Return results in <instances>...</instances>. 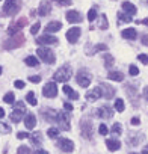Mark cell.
Returning a JSON list of instances; mask_svg holds the SVG:
<instances>
[{"instance_id": "obj_37", "label": "cell", "mask_w": 148, "mask_h": 154, "mask_svg": "<svg viewBox=\"0 0 148 154\" xmlns=\"http://www.w3.org/2000/svg\"><path fill=\"white\" fill-rule=\"evenodd\" d=\"M98 133H100L101 136H106V134L109 133V130H107V127H106L104 124H100V127H98Z\"/></svg>"}, {"instance_id": "obj_36", "label": "cell", "mask_w": 148, "mask_h": 154, "mask_svg": "<svg viewBox=\"0 0 148 154\" xmlns=\"http://www.w3.org/2000/svg\"><path fill=\"white\" fill-rule=\"evenodd\" d=\"M39 29H41V24H39V23H35V24L30 27V33H32V35H36V33L39 32Z\"/></svg>"}, {"instance_id": "obj_14", "label": "cell", "mask_w": 148, "mask_h": 154, "mask_svg": "<svg viewBox=\"0 0 148 154\" xmlns=\"http://www.w3.org/2000/svg\"><path fill=\"white\" fill-rule=\"evenodd\" d=\"M112 115H113V109H110L109 106H103L97 109V116L100 118H112Z\"/></svg>"}, {"instance_id": "obj_22", "label": "cell", "mask_w": 148, "mask_h": 154, "mask_svg": "<svg viewBox=\"0 0 148 154\" xmlns=\"http://www.w3.org/2000/svg\"><path fill=\"white\" fill-rule=\"evenodd\" d=\"M107 77H109V80H113V82H122L124 80V74L119 72V71H110Z\"/></svg>"}, {"instance_id": "obj_32", "label": "cell", "mask_w": 148, "mask_h": 154, "mask_svg": "<svg viewBox=\"0 0 148 154\" xmlns=\"http://www.w3.org/2000/svg\"><path fill=\"white\" fill-rule=\"evenodd\" d=\"M103 60H104V65H106L107 68H110L112 63H113V57H112L110 54H106V56L103 57Z\"/></svg>"}, {"instance_id": "obj_52", "label": "cell", "mask_w": 148, "mask_h": 154, "mask_svg": "<svg viewBox=\"0 0 148 154\" xmlns=\"http://www.w3.org/2000/svg\"><path fill=\"white\" fill-rule=\"evenodd\" d=\"M143 97H145V100H148V86L143 89Z\"/></svg>"}, {"instance_id": "obj_6", "label": "cell", "mask_w": 148, "mask_h": 154, "mask_svg": "<svg viewBox=\"0 0 148 154\" xmlns=\"http://www.w3.org/2000/svg\"><path fill=\"white\" fill-rule=\"evenodd\" d=\"M42 95L47 97V98H54L57 95V86H56V83L54 82L45 83L44 88H42Z\"/></svg>"}, {"instance_id": "obj_8", "label": "cell", "mask_w": 148, "mask_h": 154, "mask_svg": "<svg viewBox=\"0 0 148 154\" xmlns=\"http://www.w3.org/2000/svg\"><path fill=\"white\" fill-rule=\"evenodd\" d=\"M57 146H59V149H62L63 152H71V151L74 149L72 140H69V139H66V137H60V139L57 140Z\"/></svg>"}, {"instance_id": "obj_25", "label": "cell", "mask_w": 148, "mask_h": 154, "mask_svg": "<svg viewBox=\"0 0 148 154\" xmlns=\"http://www.w3.org/2000/svg\"><path fill=\"white\" fill-rule=\"evenodd\" d=\"M24 62H26V65H29V66H38V63H39V60H38L35 56H27V57L24 59Z\"/></svg>"}, {"instance_id": "obj_13", "label": "cell", "mask_w": 148, "mask_h": 154, "mask_svg": "<svg viewBox=\"0 0 148 154\" xmlns=\"http://www.w3.org/2000/svg\"><path fill=\"white\" fill-rule=\"evenodd\" d=\"M50 11H51L50 2H48V0H42L41 5H39V9H38V14H39L41 17H45V15L50 14Z\"/></svg>"}, {"instance_id": "obj_33", "label": "cell", "mask_w": 148, "mask_h": 154, "mask_svg": "<svg viewBox=\"0 0 148 154\" xmlns=\"http://www.w3.org/2000/svg\"><path fill=\"white\" fill-rule=\"evenodd\" d=\"M95 18H97V11L95 9H89L88 11V20L89 21H94Z\"/></svg>"}, {"instance_id": "obj_49", "label": "cell", "mask_w": 148, "mask_h": 154, "mask_svg": "<svg viewBox=\"0 0 148 154\" xmlns=\"http://www.w3.org/2000/svg\"><path fill=\"white\" fill-rule=\"evenodd\" d=\"M139 122H140V121H139V118H136V116H134V118H131V124H133V125H137Z\"/></svg>"}, {"instance_id": "obj_31", "label": "cell", "mask_w": 148, "mask_h": 154, "mask_svg": "<svg viewBox=\"0 0 148 154\" xmlns=\"http://www.w3.org/2000/svg\"><path fill=\"white\" fill-rule=\"evenodd\" d=\"M115 109H116L118 112H122V110H124V100L116 98V100H115Z\"/></svg>"}, {"instance_id": "obj_50", "label": "cell", "mask_w": 148, "mask_h": 154, "mask_svg": "<svg viewBox=\"0 0 148 154\" xmlns=\"http://www.w3.org/2000/svg\"><path fill=\"white\" fill-rule=\"evenodd\" d=\"M137 24H145V26H148V18H145V20H137Z\"/></svg>"}, {"instance_id": "obj_55", "label": "cell", "mask_w": 148, "mask_h": 154, "mask_svg": "<svg viewBox=\"0 0 148 154\" xmlns=\"http://www.w3.org/2000/svg\"><path fill=\"white\" fill-rule=\"evenodd\" d=\"M0 74H2V66H0Z\"/></svg>"}, {"instance_id": "obj_9", "label": "cell", "mask_w": 148, "mask_h": 154, "mask_svg": "<svg viewBox=\"0 0 148 154\" xmlns=\"http://www.w3.org/2000/svg\"><path fill=\"white\" fill-rule=\"evenodd\" d=\"M79 38H80V29H79V27H71V29L66 32V39H68V42H71V44H76V42L79 41Z\"/></svg>"}, {"instance_id": "obj_46", "label": "cell", "mask_w": 148, "mask_h": 154, "mask_svg": "<svg viewBox=\"0 0 148 154\" xmlns=\"http://www.w3.org/2000/svg\"><path fill=\"white\" fill-rule=\"evenodd\" d=\"M17 137H18V139H26V137H29V133L20 131V133H17Z\"/></svg>"}, {"instance_id": "obj_15", "label": "cell", "mask_w": 148, "mask_h": 154, "mask_svg": "<svg viewBox=\"0 0 148 154\" xmlns=\"http://www.w3.org/2000/svg\"><path fill=\"white\" fill-rule=\"evenodd\" d=\"M38 44H45V45H51V44H57V38L56 36H50V35H42L38 39Z\"/></svg>"}, {"instance_id": "obj_34", "label": "cell", "mask_w": 148, "mask_h": 154, "mask_svg": "<svg viewBox=\"0 0 148 154\" xmlns=\"http://www.w3.org/2000/svg\"><path fill=\"white\" fill-rule=\"evenodd\" d=\"M112 133L121 134V124H119V122H115V124L112 125Z\"/></svg>"}, {"instance_id": "obj_44", "label": "cell", "mask_w": 148, "mask_h": 154, "mask_svg": "<svg viewBox=\"0 0 148 154\" xmlns=\"http://www.w3.org/2000/svg\"><path fill=\"white\" fill-rule=\"evenodd\" d=\"M139 60H140L143 65H146V63H148V56H146V54H139Z\"/></svg>"}, {"instance_id": "obj_56", "label": "cell", "mask_w": 148, "mask_h": 154, "mask_svg": "<svg viewBox=\"0 0 148 154\" xmlns=\"http://www.w3.org/2000/svg\"><path fill=\"white\" fill-rule=\"evenodd\" d=\"M130 154H136V152H130Z\"/></svg>"}, {"instance_id": "obj_5", "label": "cell", "mask_w": 148, "mask_h": 154, "mask_svg": "<svg viewBox=\"0 0 148 154\" xmlns=\"http://www.w3.org/2000/svg\"><path fill=\"white\" fill-rule=\"evenodd\" d=\"M36 54H38V57L41 59V60H44L45 63H54V53L50 50V48H44V47H41V48H36Z\"/></svg>"}, {"instance_id": "obj_54", "label": "cell", "mask_w": 148, "mask_h": 154, "mask_svg": "<svg viewBox=\"0 0 148 154\" xmlns=\"http://www.w3.org/2000/svg\"><path fill=\"white\" fill-rule=\"evenodd\" d=\"M142 154H148V146H143V149H142Z\"/></svg>"}, {"instance_id": "obj_2", "label": "cell", "mask_w": 148, "mask_h": 154, "mask_svg": "<svg viewBox=\"0 0 148 154\" xmlns=\"http://www.w3.org/2000/svg\"><path fill=\"white\" fill-rule=\"evenodd\" d=\"M21 9V0H6L3 5V14L5 15H14Z\"/></svg>"}, {"instance_id": "obj_51", "label": "cell", "mask_w": 148, "mask_h": 154, "mask_svg": "<svg viewBox=\"0 0 148 154\" xmlns=\"http://www.w3.org/2000/svg\"><path fill=\"white\" fill-rule=\"evenodd\" d=\"M33 154H48V152H47L45 149H38V151H35Z\"/></svg>"}, {"instance_id": "obj_7", "label": "cell", "mask_w": 148, "mask_h": 154, "mask_svg": "<svg viewBox=\"0 0 148 154\" xmlns=\"http://www.w3.org/2000/svg\"><path fill=\"white\" fill-rule=\"evenodd\" d=\"M56 121H57V124H59V127L62 130H69V118H68V115L65 112L56 113Z\"/></svg>"}, {"instance_id": "obj_3", "label": "cell", "mask_w": 148, "mask_h": 154, "mask_svg": "<svg viewBox=\"0 0 148 154\" xmlns=\"http://www.w3.org/2000/svg\"><path fill=\"white\" fill-rule=\"evenodd\" d=\"M76 80H77V83H79L80 86L88 88V86L91 85V80H92V74H91L88 69L82 68V69H79V72H77V75H76Z\"/></svg>"}, {"instance_id": "obj_47", "label": "cell", "mask_w": 148, "mask_h": 154, "mask_svg": "<svg viewBox=\"0 0 148 154\" xmlns=\"http://www.w3.org/2000/svg\"><path fill=\"white\" fill-rule=\"evenodd\" d=\"M63 109H65L66 112H71V110H72V106H71L69 103H65V104H63Z\"/></svg>"}, {"instance_id": "obj_53", "label": "cell", "mask_w": 148, "mask_h": 154, "mask_svg": "<svg viewBox=\"0 0 148 154\" xmlns=\"http://www.w3.org/2000/svg\"><path fill=\"white\" fill-rule=\"evenodd\" d=\"M3 116H5V110H3L2 107H0V119H2Z\"/></svg>"}, {"instance_id": "obj_24", "label": "cell", "mask_w": 148, "mask_h": 154, "mask_svg": "<svg viewBox=\"0 0 148 154\" xmlns=\"http://www.w3.org/2000/svg\"><path fill=\"white\" fill-rule=\"evenodd\" d=\"M21 42H23V35H15V39L6 42V47H8V48H14V47L20 45Z\"/></svg>"}, {"instance_id": "obj_12", "label": "cell", "mask_w": 148, "mask_h": 154, "mask_svg": "<svg viewBox=\"0 0 148 154\" xmlns=\"http://www.w3.org/2000/svg\"><path fill=\"white\" fill-rule=\"evenodd\" d=\"M80 127H82V134H83L85 137L89 139L91 134H92V122L88 121V119H83L82 124H80Z\"/></svg>"}, {"instance_id": "obj_20", "label": "cell", "mask_w": 148, "mask_h": 154, "mask_svg": "<svg viewBox=\"0 0 148 154\" xmlns=\"http://www.w3.org/2000/svg\"><path fill=\"white\" fill-rule=\"evenodd\" d=\"M122 38H125V39H130V41H133V39H136V36H137V32H136V29H124L122 30Z\"/></svg>"}, {"instance_id": "obj_43", "label": "cell", "mask_w": 148, "mask_h": 154, "mask_svg": "<svg viewBox=\"0 0 148 154\" xmlns=\"http://www.w3.org/2000/svg\"><path fill=\"white\" fill-rule=\"evenodd\" d=\"M14 85H15L17 89H23V88H24V82H23V80H15Z\"/></svg>"}, {"instance_id": "obj_35", "label": "cell", "mask_w": 148, "mask_h": 154, "mask_svg": "<svg viewBox=\"0 0 148 154\" xmlns=\"http://www.w3.org/2000/svg\"><path fill=\"white\" fill-rule=\"evenodd\" d=\"M17 154H30V149H29V146H26V145H21V146L18 148Z\"/></svg>"}, {"instance_id": "obj_27", "label": "cell", "mask_w": 148, "mask_h": 154, "mask_svg": "<svg viewBox=\"0 0 148 154\" xmlns=\"http://www.w3.org/2000/svg\"><path fill=\"white\" fill-rule=\"evenodd\" d=\"M29 137L32 139V142H33L35 145H39V143H41V133H39V131H35V133L29 134Z\"/></svg>"}, {"instance_id": "obj_28", "label": "cell", "mask_w": 148, "mask_h": 154, "mask_svg": "<svg viewBox=\"0 0 148 154\" xmlns=\"http://www.w3.org/2000/svg\"><path fill=\"white\" fill-rule=\"evenodd\" d=\"M118 18H119V23H130L131 21V15H128L125 12H119Z\"/></svg>"}, {"instance_id": "obj_1", "label": "cell", "mask_w": 148, "mask_h": 154, "mask_svg": "<svg viewBox=\"0 0 148 154\" xmlns=\"http://www.w3.org/2000/svg\"><path fill=\"white\" fill-rule=\"evenodd\" d=\"M71 66L69 65H62L56 72H54V75H53V79H54V82H60V83H65V82H68L69 79H71Z\"/></svg>"}, {"instance_id": "obj_4", "label": "cell", "mask_w": 148, "mask_h": 154, "mask_svg": "<svg viewBox=\"0 0 148 154\" xmlns=\"http://www.w3.org/2000/svg\"><path fill=\"white\" fill-rule=\"evenodd\" d=\"M23 115H26V107H24V103L23 101H18V103H15L14 110H12V113H11L9 118H11L12 122H20L21 118H23Z\"/></svg>"}, {"instance_id": "obj_48", "label": "cell", "mask_w": 148, "mask_h": 154, "mask_svg": "<svg viewBox=\"0 0 148 154\" xmlns=\"http://www.w3.org/2000/svg\"><path fill=\"white\" fill-rule=\"evenodd\" d=\"M140 41H142L143 45H148V35H143V36L140 38Z\"/></svg>"}, {"instance_id": "obj_39", "label": "cell", "mask_w": 148, "mask_h": 154, "mask_svg": "<svg viewBox=\"0 0 148 154\" xmlns=\"http://www.w3.org/2000/svg\"><path fill=\"white\" fill-rule=\"evenodd\" d=\"M100 27H101V29H107V27H109V24H107V17H106V15L101 17V24H100Z\"/></svg>"}, {"instance_id": "obj_18", "label": "cell", "mask_w": 148, "mask_h": 154, "mask_svg": "<svg viewBox=\"0 0 148 154\" xmlns=\"http://www.w3.org/2000/svg\"><path fill=\"white\" fill-rule=\"evenodd\" d=\"M122 11L125 12V14H128V15H134L136 12H137V9H136V6L133 5V3H130V2H122Z\"/></svg>"}, {"instance_id": "obj_19", "label": "cell", "mask_w": 148, "mask_h": 154, "mask_svg": "<svg viewBox=\"0 0 148 154\" xmlns=\"http://www.w3.org/2000/svg\"><path fill=\"white\" fill-rule=\"evenodd\" d=\"M62 29V24L59 23V21H50L47 26H45V32L47 33H54V32H57V30H60Z\"/></svg>"}, {"instance_id": "obj_17", "label": "cell", "mask_w": 148, "mask_h": 154, "mask_svg": "<svg viewBox=\"0 0 148 154\" xmlns=\"http://www.w3.org/2000/svg\"><path fill=\"white\" fill-rule=\"evenodd\" d=\"M24 125H26V128H29V130L35 128V125H36V118H35L33 113H26V116H24Z\"/></svg>"}, {"instance_id": "obj_29", "label": "cell", "mask_w": 148, "mask_h": 154, "mask_svg": "<svg viewBox=\"0 0 148 154\" xmlns=\"http://www.w3.org/2000/svg\"><path fill=\"white\" fill-rule=\"evenodd\" d=\"M47 136L48 137H57L59 136V128H56V127H50L48 130H47Z\"/></svg>"}, {"instance_id": "obj_11", "label": "cell", "mask_w": 148, "mask_h": 154, "mask_svg": "<svg viewBox=\"0 0 148 154\" xmlns=\"http://www.w3.org/2000/svg\"><path fill=\"white\" fill-rule=\"evenodd\" d=\"M100 89H101V97H104V98H112L115 95V89L107 83H101Z\"/></svg>"}, {"instance_id": "obj_21", "label": "cell", "mask_w": 148, "mask_h": 154, "mask_svg": "<svg viewBox=\"0 0 148 154\" xmlns=\"http://www.w3.org/2000/svg\"><path fill=\"white\" fill-rule=\"evenodd\" d=\"M62 91H63V92L66 94V97H68V98H71V100H77V98H79L77 92H76V91H72V88H71V86H68V85H63Z\"/></svg>"}, {"instance_id": "obj_40", "label": "cell", "mask_w": 148, "mask_h": 154, "mask_svg": "<svg viewBox=\"0 0 148 154\" xmlns=\"http://www.w3.org/2000/svg\"><path fill=\"white\" fill-rule=\"evenodd\" d=\"M56 3H59L60 6H69L71 5V0H54Z\"/></svg>"}, {"instance_id": "obj_45", "label": "cell", "mask_w": 148, "mask_h": 154, "mask_svg": "<svg viewBox=\"0 0 148 154\" xmlns=\"http://www.w3.org/2000/svg\"><path fill=\"white\" fill-rule=\"evenodd\" d=\"M0 130L5 131V133H9V131H11V127L6 125V124H0Z\"/></svg>"}, {"instance_id": "obj_38", "label": "cell", "mask_w": 148, "mask_h": 154, "mask_svg": "<svg viewBox=\"0 0 148 154\" xmlns=\"http://www.w3.org/2000/svg\"><path fill=\"white\" fill-rule=\"evenodd\" d=\"M104 50H107V45H106V44H97V45H95V50H94V53L104 51Z\"/></svg>"}, {"instance_id": "obj_41", "label": "cell", "mask_w": 148, "mask_h": 154, "mask_svg": "<svg viewBox=\"0 0 148 154\" xmlns=\"http://www.w3.org/2000/svg\"><path fill=\"white\" fill-rule=\"evenodd\" d=\"M29 80H30L32 83H39V82H41V77H39V75H30Z\"/></svg>"}, {"instance_id": "obj_23", "label": "cell", "mask_w": 148, "mask_h": 154, "mask_svg": "<svg viewBox=\"0 0 148 154\" xmlns=\"http://www.w3.org/2000/svg\"><path fill=\"white\" fill-rule=\"evenodd\" d=\"M106 145H107L109 151H116V149L121 148V143H119V140H116V139H107V140H106Z\"/></svg>"}, {"instance_id": "obj_16", "label": "cell", "mask_w": 148, "mask_h": 154, "mask_svg": "<svg viewBox=\"0 0 148 154\" xmlns=\"http://www.w3.org/2000/svg\"><path fill=\"white\" fill-rule=\"evenodd\" d=\"M100 97H101V89H100V86H98V88H94V89L89 91V92H86V100H88V101H97Z\"/></svg>"}, {"instance_id": "obj_26", "label": "cell", "mask_w": 148, "mask_h": 154, "mask_svg": "<svg viewBox=\"0 0 148 154\" xmlns=\"http://www.w3.org/2000/svg\"><path fill=\"white\" fill-rule=\"evenodd\" d=\"M26 101L30 104V106H36L38 104V101H36V98H35V94L30 91V92H27V95H26Z\"/></svg>"}, {"instance_id": "obj_42", "label": "cell", "mask_w": 148, "mask_h": 154, "mask_svg": "<svg viewBox=\"0 0 148 154\" xmlns=\"http://www.w3.org/2000/svg\"><path fill=\"white\" fill-rule=\"evenodd\" d=\"M130 74H131V75H137V74H139V69H137V66H134V65H130Z\"/></svg>"}, {"instance_id": "obj_10", "label": "cell", "mask_w": 148, "mask_h": 154, "mask_svg": "<svg viewBox=\"0 0 148 154\" xmlns=\"http://www.w3.org/2000/svg\"><path fill=\"white\" fill-rule=\"evenodd\" d=\"M65 18H66L68 23H80V21H82V15H80V12L74 11V9L68 11V12L65 14Z\"/></svg>"}, {"instance_id": "obj_30", "label": "cell", "mask_w": 148, "mask_h": 154, "mask_svg": "<svg viewBox=\"0 0 148 154\" xmlns=\"http://www.w3.org/2000/svg\"><path fill=\"white\" fill-rule=\"evenodd\" d=\"M3 101L8 103V104H14V101H15V95H14L12 92H8V94L3 97Z\"/></svg>"}]
</instances>
